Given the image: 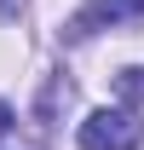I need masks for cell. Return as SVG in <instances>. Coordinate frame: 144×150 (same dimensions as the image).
Instances as JSON below:
<instances>
[{
  "mask_svg": "<svg viewBox=\"0 0 144 150\" xmlns=\"http://www.w3.org/2000/svg\"><path fill=\"white\" fill-rule=\"evenodd\" d=\"M144 144V121L127 104H115V110H92L87 121H81V150H138Z\"/></svg>",
  "mask_w": 144,
  "mask_h": 150,
  "instance_id": "1",
  "label": "cell"
},
{
  "mask_svg": "<svg viewBox=\"0 0 144 150\" xmlns=\"http://www.w3.org/2000/svg\"><path fill=\"white\" fill-rule=\"evenodd\" d=\"M115 87H121L127 104H144V69H121V81H115Z\"/></svg>",
  "mask_w": 144,
  "mask_h": 150,
  "instance_id": "2",
  "label": "cell"
},
{
  "mask_svg": "<svg viewBox=\"0 0 144 150\" xmlns=\"http://www.w3.org/2000/svg\"><path fill=\"white\" fill-rule=\"evenodd\" d=\"M12 121H18V115H12V104H6V98H0V139H6V133H12Z\"/></svg>",
  "mask_w": 144,
  "mask_h": 150,
  "instance_id": "4",
  "label": "cell"
},
{
  "mask_svg": "<svg viewBox=\"0 0 144 150\" xmlns=\"http://www.w3.org/2000/svg\"><path fill=\"white\" fill-rule=\"evenodd\" d=\"M109 12H115V18H138L144 0H109Z\"/></svg>",
  "mask_w": 144,
  "mask_h": 150,
  "instance_id": "3",
  "label": "cell"
}]
</instances>
